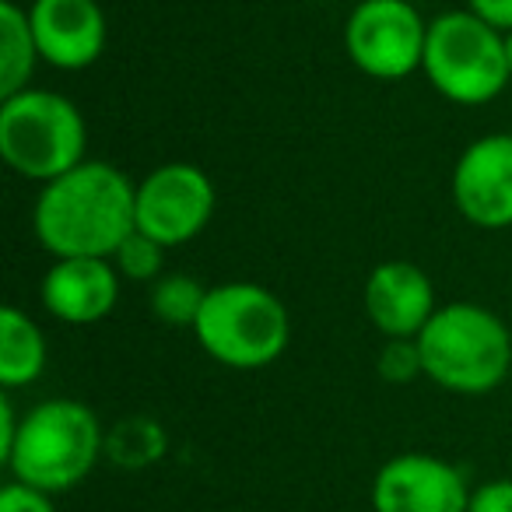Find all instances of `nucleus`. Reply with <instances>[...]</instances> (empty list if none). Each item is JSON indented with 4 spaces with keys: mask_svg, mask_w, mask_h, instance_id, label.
<instances>
[{
    "mask_svg": "<svg viewBox=\"0 0 512 512\" xmlns=\"http://www.w3.org/2000/svg\"><path fill=\"white\" fill-rule=\"evenodd\" d=\"M137 186L109 162H81L43 186L36 200V235L53 260L99 256L113 260L137 228Z\"/></svg>",
    "mask_w": 512,
    "mask_h": 512,
    "instance_id": "nucleus-1",
    "label": "nucleus"
},
{
    "mask_svg": "<svg viewBox=\"0 0 512 512\" xmlns=\"http://www.w3.org/2000/svg\"><path fill=\"white\" fill-rule=\"evenodd\" d=\"M421 369L435 386L463 397L491 393L512 369V334L491 309L474 302L439 306L418 337Z\"/></svg>",
    "mask_w": 512,
    "mask_h": 512,
    "instance_id": "nucleus-2",
    "label": "nucleus"
},
{
    "mask_svg": "<svg viewBox=\"0 0 512 512\" xmlns=\"http://www.w3.org/2000/svg\"><path fill=\"white\" fill-rule=\"evenodd\" d=\"M106 449L99 418L81 400H46L22 418L8 467L15 481L60 495L81 484Z\"/></svg>",
    "mask_w": 512,
    "mask_h": 512,
    "instance_id": "nucleus-3",
    "label": "nucleus"
},
{
    "mask_svg": "<svg viewBox=\"0 0 512 512\" xmlns=\"http://www.w3.org/2000/svg\"><path fill=\"white\" fill-rule=\"evenodd\" d=\"M193 334L200 348L228 369H264L285 355L292 320L274 292L253 281H228L207 288Z\"/></svg>",
    "mask_w": 512,
    "mask_h": 512,
    "instance_id": "nucleus-4",
    "label": "nucleus"
},
{
    "mask_svg": "<svg viewBox=\"0 0 512 512\" xmlns=\"http://www.w3.org/2000/svg\"><path fill=\"white\" fill-rule=\"evenodd\" d=\"M88 127L67 95L25 88L0 106V158L25 179L53 183L85 162Z\"/></svg>",
    "mask_w": 512,
    "mask_h": 512,
    "instance_id": "nucleus-5",
    "label": "nucleus"
},
{
    "mask_svg": "<svg viewBox=\"0 0 512 512\" xmlns=\"http://www.w3.org/2000/svg\"><path fill=\"white\" fill-rule=\"evenodd\" d=\"M421 71L442 99L456 106H484L512 81L505 32L474 11H446L428 22Z\"/></svg>",
    "mask_w": 512,
    "mask_h": 512,
    "instance_id": "nucleus-6",
    "label": "nucleus"
},
{
    "mask_svg": "<svg viewBox=\"0 0 512 512\" xmlns=\"http://www.w3.org/2000/svg\"><path fill=\"white\" fill-rule=\"evenodd\" d=\"M428 22L411 0H362L344 25L351 64L376 81H400L425 60Z\"/></svg>",
    "mask_w": 512,
    "mask_h": 512,
    "instance_id": "nucleus-7",
    "label": "nucleus"
},
{
    "mask_svg": "<svg viewBox=\"0 0 512 512\" xmlns=\"http://www.w3.org/2000/svg\"><path fill=\"white\" fill-rule=\"evenodd\" d=\"M214 214V186L207 172L190 162L158 165L137 186V232L151 235L165 249L183 246L207 228Z\"/></svg>",
    "mask_w": 512,
    "mask_h": 512,
    "instance_id": "nucleus-8",
    "label": "nucleus"
},
{
    "mask_svg": "<svg viewBox=\"0 0 512 512\" xmlns=\"http://www.w3.org/2000/svg\"><path fill=\"white\" fill-rule=\"evenodd\" d=\"M376 512H467L470 488L453 463L428 453H400L372 481Z\"/></svg>",
    "mask_w": 512,
    "mask_h": 512,
    "instance_id": "nucleus-9",
    "label": "nucleus"
},
{
    "mask_svg": "<svg viewBox=\"0 0 512 512\" xmlns=\"http://www.w3.org/2000/svg\"><path fill=\"white\" fill-rule=\"evenodd\" d=\"M456 211L477 228L512 225V134H484L453 169Z\"/></svg>",
    "mask_w": 512,
    "mask_h": 512,
    "instance_id": "nucleus-10",
    "label": "nucleus"
},
{
    "mask_svg": "<svg viewBox=\"0 0 512 512\" xmlns=\"http://www.w3.org/2000/svg\"><path fill=\"white\" fill-rule=\"evenodd\" d=\"M29 22L39 57L60 71H85L106 50L99 0H32Z\"/></svg>",
    "mask_w": 512,
    "mask_h": 512,
    "instance_id": "nucleus-11",
    "label": "nucleus"
},
{
    "mask_svg": "<svg viewBox=\"0 0 512 512\" xmlns=\"http://www.w3.org/2000/svg\"><path fill=\"white\" fill-rule=\"evenodd\" d=\"M435 309L432 281L407 260H386L365 281V313L386 341H414Z\"/></svg>",
    "mask_w": 512,
    "mask_h": 512,
    "instance_id": "nucleus-12",
    "label": "nucleus"
},
{
    "mask_svg": "<svg viewBox=\"0 0 512 512\" xmlns=\"http://www.w3.org/2000/svg\"><path fill=\"white\" fill-rule=\"evenodd\" d=\"M43 306L50 316L74 327L106 320L120 299V271L113 260L99 256H64L53 260V267L43 278Z\"/></svg>",
    "mask_w": 512,
    "mask_h": 512,
    "instance_id": "nucleus-13",
    "label": "nucleus"
},
{
    "mask_svg": "<svg viewBox=\"0 0 512 512\" xmlns=\"http://www.w3.org/2000/svg\"><path fill=\"white\" fill-rule=\"evenodd\" d=\"M46 337L29 313L18 306H4L0 313V383L4 390H18L43 376Z\"/></svg>",
    "mask_w": 512,
    "mask_h": 512,
    "instance_id": "nucleus-14",
    "label": "nucleus"
},
{
    "mask_svg": "<svg viewBox=\"0 0 512 512\" xmlns=\"http://www.w3.org/2000/svg\"><path fill=\"white\" fill-rule=\"evenodd\" d=\"M39 60L43 57L32 36L29 11L18 8L15 0H0V99L25 92Z\"/></svg>",
    "mask_w": 512,
    "mask_h": 512,
    "instance_id": "nucleus-15",
    "label": "nucleus"
},
{
    "mask_svg": "<svg viewBox=\"0 0 512 512\" xmlns=\"http://www.w3.org/2000/svg\"><path fill=\"white\" fill-rule=\"evenodd\" d=\"M204 299L207 288H200L190 274H162L151 288V309L158 320L172 327H193Z\"/></svg>",
    "mask_w": 512,
    "mask_h": 512,
    "instance_id": "nucleus-16",
    "label": "nucleus"
},
{
    "mask_svg": "<svg viewBox=\"0 0 512 512\" xmlns=\"http://www.w3.org/2000/svg\"><path fill=\"white\" fill-rule=\"evenodd\" d=\"M106 449L120 467H148L162 456L165 435L151 418H127L113 428Z\"/></svg>",
    "mask_w": 512,
    "mask_h": 512,
    "instance_id": "nucleus-17",
    "label": "nucleus"
},
{
    "mask_svg": "<svg viewBox=\"0 0 512 512\" xmlns=\"http://www.w3.org/2000/svg\"><path fill=\"white\" fill-rule=\"evenodd\" d=\"M113 267L127 281H158L165 274V246L134 228L113 253Z\"/></svg>",
    "mask_w": 512,
    "mask_h": 512,
    "instance_id": "nucleus-18",
    "label": "nucleus"
},
{
    "mask_svg": "<svg viewBox=\"0 0 512 512\" xmlns=\"http://www.w3.org/2000/svg\"><path fill=\"white\" fill-rule=\"evenodd\" d=\"M418 372H425L418 341H386L383 355H379V376L390 383H411Z\"/></svg>",
    "mask_w": 512,
    "mask_h": 512,
    "instance_id": "nucleus-19",
    "label": "nucleus"
},
{
    "mask_svg": "<svg viewBox=\"0 0 512 512\" xmlns=\"http://www.w3.org/2000/svg\"><path fill=\"white\" fill-rule=\"evenodd\" d=\"M0 512H57V505L50 502V495L39 488H29L22 481H11L0 491Z\"/></svg>",
    "mask_w": 512,
    "mask_h": 512,
    "instance_id": "nucleus-20",
    "label": "nucleus"
},
{
    "mask_svg": "<svg viewBox=\"0 0 512 512\" xmlns=\"http://www.w3.org/2000/svg\"><path fill=\"white\" fill-rule=\"evenodd\" d=\"M467 512H512V481L509 477L484 481L481 488L470 491V509Z\"/></svg>",
    "mask_w": 512,
    "mask_h": 512,
    "instance_id": "nucleus-21",
    "label": "nucleus"
},
{
    "mask_svg": "<svg viewBox=\"0 0 512 512\" xmlns=\"http://www.w3.org/2000/svg\"><path fill=\"white\" fill-rule=\"evenodd\" d=\"M467 11L495 25L498 32H512V0H467Z\"/></svg>",
    "mask_w": 512,
    "mask_h": 512,
    "instance_id": "nucleus-22",
    "label": "nucleus"
},
{
    "mask_svg": "<svg viewBox=\"0 0 512 512\" xmlns=\"http://www.w3.org/2000/svg\"><path fill=\"white\" fill-rule=\"evenodd\" d=\"M18 428H22V421H15V407H11V397L4 393L0 397V460L4 463H8L11 446L18 439Z\"/></svg>",
    "mask_w": 512,
    "mask_h": 512,
    "instance_id": "nucleus-23",
    "label": "nucleus"
},
{
    "mask_svg": "<svg viewBox=\"0 0 512 512\" xmlns=\"http://www.w3.org/2000/svg\"><path fill=\"white\" fill-rule=\"evenodd\" d=\"M505 57H509V71H512V32H505Z\"/></svg>",
    "mask_w": 512,
    "mask_h": 512,
    "instance_id": "nucleus-24",
    "label": "nucleus"
}]
</instances>
